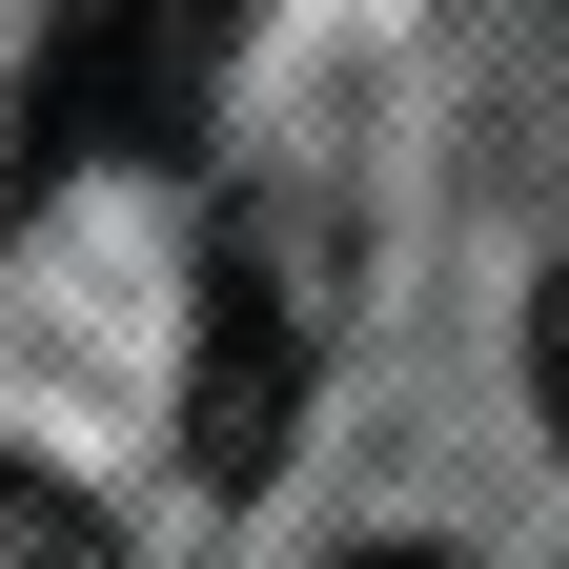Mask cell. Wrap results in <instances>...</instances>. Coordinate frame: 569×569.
<instances>
[{
    "label": "cell",
    "instance_id": "cell-1",
    "mask_svg": "<svg viewBox=\"0 0 569 569\" xmlns=\"http://www.w3.org/2000/svg\"><path fill=\"white\" fill-rule=\"evenodd\" d=\"M224 41L244 0H61L21 82V163H183L224 122Z\"/></svg>",
    "mask_w": 569,
    "mask_h": 569
},
{
    "label": "cell",
    "instance_id": "cell-5",
    "mask_svg": "<svg viewBox=\"0 0 569 569\" xmlns=\"http://www.w3.org/2000/svg\"><path fill=\"white\" fill-rule=\"evenodd\" d=\"M346 569H468V549H346Z\"/></svg>",
    "mask_w": 569,
    "mask_h": 569
},
{
    "label": "cell",
    "instance_id": "cell-3",
    "mask_svg": "<svg viewBox=\"0 0 569 569\" xmlns=\"http://www.w3.org/2000/svg\"><path fill=\"white\" fill-rule=\"evenodd\" d=\"M0 569H122V529H102L61 468H21V448H0Z\"/></svg>",
    "mask_w": 569,
    "mask_h": 569
},
{
    "label": "cell",
    "instance_id": "cell-4",
    "mask_svg": "<svg viewBox=\"0 0 569 569\" xmlns=\"http://www.w3.org/2000/svg\"><path fill=\"white\" fill-rule=\"evenodd\" d=\"M529 387H549V448H569V264H549V306H529Z\"/></svg>",
    "mask_w": 569,
    "mask_h": 569
},
{
    "label": "cell",
    "instance_id": "cell-2",
    "mask_svg": "<svg viewBox=\"0 0 569 569\" xmlns=\"http://www.w3.org/2000/svg\"><path fill=\"white\" fill-rule=\"evenodd\" d=\"M284 427H306V264L244 224L224 264H203V326H183V468L244 509V488L284 468Z\"/></svg>",
    "mask_w": 569,
    "mask_h": 569
}]
</instances>
